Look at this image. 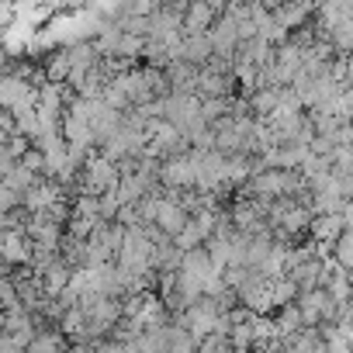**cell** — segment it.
Segmentation results:
<instances>
[{"instance_id": "6da1fadb", "label": "cell", "mask_w": 353, "mask_h": 353, "mask_svg": "<svg viewBox=\"0 0 353 353\" xmlns=\"http://www.w3.org/2000/svg\"><path fill=\"white\" fill-rule=\"evenodd\" d=\"M188 219H191V212L184 208V201H181V194H176V191H170V194H152V215H149V225H152L159 236L173 239L176 232L188 225Z\"/></svg>"}, {"instance_id": "9c48e42d", "label": "cell", "mask_w": 353, "mask_h": 353, "mask_svg": "<svg viewBox=\"0 0 353 353\" xmlns=\"http://www.w3.org/2000/svg\"><path fill=\"white\" fill-rule=\"evenodd\" d=\"M256 4H260V8H267V11H277V8L284 4V0H256Z\"/></svg>"}, {"instance_id": "30bf717a", "label": "cell", "mask_w": 353, "mask_h": 353, "mask_svg": "<svg viewBox=\"0 0 353 353\" xmlns=\"http://www.w3.org/2000/svg\"><path fill=\"white\" fill-rule=\"evenodd\" d=\"M346 274H350V281H353V267H350V270H346Z\"/></svg>"}, {"instance_id": "5b68a950", "label": "cell", "mask_w": 353, "mask_h": 353, "mask_svg": "<svg viewBox=\"0 0 353 353\" xmlns=\"http://www.w3.org/2000/svg\"><path fill=\"white\" fill-rule=\"evenodd\" d=\"M343 229H346V222H343V212L312 215V225H308V232H312V239H315L319 253H325V256H332V243L339 239V232H343Z\"/></svg>"}, {"instance_id": "8992f818", "label": "cell", "mask_w": 353, "mask_h": 353, "mask_svg": "<svg viewBox=\"0 0 353 353\" xmlns=\"http://www.w3.org/2000/svg\"><path fill=\"white\" fill-rule=\"evenodd\" d=\"M212 56H215V49H212V35H208V32H205V35H184L181 59H188V63H194V66H208Z\"/></svg>"}, {"instance_id": "277c9868", "label": "cell", "mask_w": 353, "mask_h": 353, "mask_svg": "<svg viewBox=\"0 0 353 353\" xmlns=\"http://www.w3.org/2000/svg\"><path fill=\"white\" fill-rule=\"evenodd\" d=\"M222 14V0H194L184 11V35H205Z\"/></svg>"}, {"instance_id": "7a4b0ae2", "label": "cell", "mask_w": 353, "mask_h": 353, "mask_svg": "<svg viewBox=\"0 0 353 353\" xmlns=\"http://www.w3.org/2000/svg\"><path fill=\"white\" fill-rule=\"evenodd\" d=\"M294 308L301 312V322L312 325V329H322V325H336L339 322L336 301L325 294V288H305V291H298Z\"/></svg>"}, {"instance_id": "ba28073f", "label": "cell", "mask_w": 353, "mask_h": 353, "mask_svg": "<svg viewBox=\"0 0 353 353\" xmlns=\"http://www.w3.org/2000/svg\"><path fill=\"white\" fill-rule=\"evenodd\" d=\"M332 260H336L343 270L353 267V225H346V229L339 232V239L332 243Z\"/></svg>"}, {"instance_id": "52a82bcc", "label": "cell", "mask_w": 353, "mask_h": 353, "mask_svg": "<svg viewBox=\"0 0 353 353\" xmlns=\"http://www.w3.org/2000/svg\"><path fill=\"white\" fill-rule=\"evenodd\" d=\"M270 14H274V21H277L281 28H288V32L308 25V18H312V11H308L305 4H294V0H284V4H281L277 11H270Z\"/></svg>"}, {"instance_id": "3957f363", "label": "cell", "mask_w": 353, "mask_h": 353, "mask_svg": "<svg viewBox=\"0 0 353 353\" xmlns=\"http://www.w3.org/2000/svg\"><path fill=\"white\" fill-rule=\"evenodd\" d=\"M156 176H159V184L166 191H194V156L184 149V152L163 159Z\"/></svg>"}]
</instances>
